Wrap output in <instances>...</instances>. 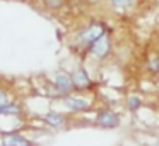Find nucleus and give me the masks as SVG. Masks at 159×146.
<instances>
[{
	"label": "nucleus",
	"instance_id": "10",
	"mask_svg": "<svg viewBox=\"0 0 159 146\" xmlns=\"http://www.w3.org/2000/svg\"><path fill=\"white\" fill-rule=\"evenodd\" d=\"M127 107L130 112H137L139 108L142 107V100L139 96H135V95H132V96L127 98Z\"/></svg>",
	"mask_w": 159,
	"mask_h": 146
},
{
	"label": "nucleus",
	"instance_id": "4",
	"mask_svg": "<svg viewBox=\"0 0 159 146\" xmlns=\"http://www.w3.org/2000/svg\"><path fill=\"white\" fill-rule=\"evenodd\" d=\"M72 83H74V90H89L91 88V77L87 74L86 69H77L72 72Z\"/></svg>",
	"mask_w": 159,
	"mask_h": 146
},
{
	"label": "nucleus",
	"instance_id": "5",
	"mask_svg": "<svg viewBox=\"0 0 159 146\" xmlns=\"http://www.w3.org/2000/svg\"><path fill=\"white\" fill-rule=\"evenodd\" d=\"M103 28L101 26H98V24H93V26H89V28H86L84 31H80V35H79V40L84 43V45H87L89 46L91 43L94 41L96 38H99L101 35H103Z\"/></svg>",
	"mask_w": 159,
	"mask_h": 146
},
{
	"label": "nucleus",
	"instance_id": "9",
	"mask_svg": "<svg viewBox=\"0 0 159 146\" xmlns=\"http://www.w3.org/2000/svg\"><path fill=\"white\" fill-rule=\"evenodd\" d=\"M145 67L151 74H159V52L149 57L147 62H145Z\"/></svg>",
	"mask_w": 159,
	"mask_h": 146
},
{
	"label": "nucleus",
	"instance_id": "1",
	"mask_svg": "<svg viewBox=\"0 0 159 146\" xmlns=\"http://www.w3.org/2000/svg\"><path fill=\"white\" fill-rule=\"evenodd\" d=\"M87 50H89V53L93 57H96V59H104V57H108V53L111 52V40H110V36H108V33H103L99 38H96L89 46H87Z\"/></svg>",
	"mask_w": 159,
	"mask_h": 146
},
{
	"label": "nucleus",
	"instance_id": "12",
	"mask_svg": "<svg viewBox=\"0 0 159 146\" xmlns=\"http://www.w3.org/2000/svg\"><path fill=\"white\" fill-rule=\"evenodd\" d=\"M137 0H110V4L116 9H127V7H132Z\"/></svg>",
	"mask_w": 159,
	"mask_h": 146
},
{
	"label": "nucleus",
	"instance_id": "11",
	"mask_svg": "<svg viewBox=\"0 0 159 146\" xmlns=\"http://www.w3.org/2000/svg\"><path fill=\"white\" fill-rule=\"evenodd\" d=\"M21 114V108L17 105H5V107H0V115H19Z\"/></svg>",
	"mask_w": 159,
	"mask_h": 146
},
{
	"label": "nucleus",
	"instance_id": "3",
	"mask_svg": "<svg viewBox=\"0 0 159 146\" xmlns=\"http://www.w3.org/2000/svg\"><path fill=\"white\" fill-rule=\"evenodd\" d=\"M63 103H65V107H69L70 110H74V112H86V110H89V107H91V101L87 100V98L75 96V95H65Z\"/></svg>",
	"mask_w": 159,
	"mask_h": 146
},
{
	"label": "nucleus",
	"instance_id": "7",
	"mask_svg": "<svg viewBox=\"0 0 159 146\" xmlns=\"http://www.w3.org/2000/svg\"><path fill=\"white\" fill-rule=\"evenodd\" d=\"M55 86L62 95H70L74 91V83L69 74H57L55 76Z\"/></svg>",
	"mask_w": 159,
	"mask_h": 146
},
{
	"label": "nucleus",
	"instance_id": "14",
	"mask_svg": "<svg viewBox=\"0 0 159 146\" xmlns=\"http://www.w3.org/2000/svg\"><path fill=\"white\" fill-rule=\"evenodd\" d=\"M11 103V100H9L7 93H5L4 90H0V107H5V105Z\"/></svg>",
	"mask_w": 159,
	"mask_h": 146
},
{
	"label": "nucleus",
	"instance_id": "6",
	"mask_svg": "<svg viewBox=\"0 0 159 146\" xmlns=\"http://www.w3.org/2000/svg\"><path fill=\"white\" fill-rule=\"evenodd\" d=\"M0 146H31V143L24 136H19L16 132H9V134H4L0 138Z\"/></svg>",
	"mask_w": 159,
	"mask_h": 146
},
{
	"label": "nucleus",
	"instance_id": "13",
	"mask_svg": "<svg viewBox=\"0 0 159 146\" xmlns=\"http://www.w3.org/2000/svg\"><path fill=\"white\" fill-rule=\"evenodd\" d=\"M45 4L50 9H60L63 5V0H45Z\"/></svg>",
	"mask_w": 159,
	"mask_h": 146
},
{
	"label": "nucleus",
	"instance_id": "8",
	"mask_svg": "<svg viewBox=\"0 0 159 146\" xmlns=\"http://www.w3.org/2000/svg\"><path fill=\"white\" fill-rule=\"evenodd\" d=\"M45 122L48 125H52V127H62L65 124V117L62 114H58V112H48L45 115Z\"/></svg>",
	"mask_w": 159,
	"mask_h": 146
},
{
	"label": "nucleus",
	"instance_id": "2",
	"mask_svg": "<svg viewBox=\"0 0 159 146\" xmlns=\"http://www.w3.org/2000/svg\"><path fill=\"white\" fill-rule=\"evenodd\" d=\"M96 125L103 129H116L120 125V115L113 110H99L96 115Z\"/></svg>",
	"mask_w": 159,
	"mask_h": 146
}]
</instances>
